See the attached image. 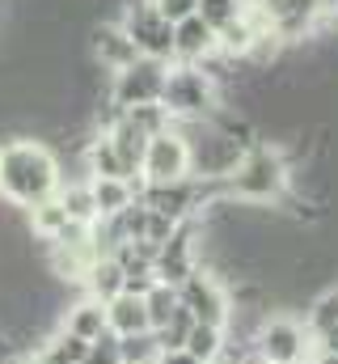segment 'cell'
I'll return each mask as SVG.
<instances>
[{"instance_id": "5", "label": "cell", "mask_w": 338, "mask_h": 364, "mask_svg": "<svg viewBox=\"0 0 338 364\" xmlns=\"http://www.w3.org/2000/svg\"><path fill=\"white\" fill-rule=\"evenodd\" d=\"M114 21L136 38V47H140L144 60H161V64L173 60V26L157 13L153 0H127Z\"/></svg>"}, {"instance_id": "17", "label": "cell", "mask_w": 338, "mask_h": 364, "mask_svg": "<svg viewBox=\"0 0 338 364\" xmlns=\"http://www.w3.org/2000/svg\"><path fill=\"white\" fill-rule=\"evenodd\" d=\"M224 348H229V335H224L220 326H203V322H195V331H190V339H186L182 352H190L195 360H203V364H220Z\"/></svg>"}, {"instance_id": "1", "label": "cell", "mask_w": 338, "mask_h": 364, "mask_svg": "<svg viewBox=\"0 0 338 364\" xmlns=\"http://www.w3.org/2000/svg\"><path fill=\"white\" fill-rule=\"evenodd\" d=\"M64 186V170L55 149L43 140H4L0 144V199L13 208L34 212L38 203L55 199Z\"/></svg>"}, {"instance_id": "25", "label": "cell", "mask_w": 338, "mask_h": 364, "mask_svg": "<svg viewBox=\"0 0 338 364\" xmlns=\"http://www.w3.org/2000/svg\"><path fill=\"white\" fill-rule=\"evenodd\" d=\"M84 364H123L119 335H114V331H106L102 339H93V343H89V356H84Z\"/></svg>"}, {"instance_id": "26", "label": "cell", "mask_w": 338, "mask_h": 364, "mask_svg": "<svg viewBox=\"0 0 338 364\" xmlns=\"http://www.w3.org/2000/svg\"><path fill=\"white\" fill-rule=\"evenodd\" d=\"M153 4H157V13L165 17L169 26H178V21H186V17L199 13V0H153Z\"/></svg>"}, {"instance_id": "12", "label": "cell", "mask_w": 338, "mask_h": 364, "mask_svg": "<svg viewBox=\"0 0 338 364\" xmlns=\"http://www.w3.org/2000/svg\"><path fill=\"white\" fill-rule=\"evenodd\" d=\"M102 136L114 144V153L127 161V170H131V174H140V166H144V153H148V140H153V136H148V132H140V127L127 119V110H123V119H114Z\"/></svg>"}, {"instance_id": "19", "label": "cell", "mask_w": 338, "mask_h": 364, "mask_svg": "<svg viewBox=\"0 0 338 364\" xmlns=\"http://www.w3.org/2000/svg\"><path fill=\"white\" fill-rule=\"evenodd\" d=\"M68 225H72V220H68V212H64L60 195H55V199H47V203H38V208L30 212V233H34L38 242H55Z\"/></svg>"}, {"instance_id": "24", "label": "cell", "mask_w": 338, "mask_h": 364, "mask_svg": "<svg viewBox=\"0 0 338 364\" xmlns=\"http://www.w3.org/2000/svg\"><path fill=\"white\" fill-rule=\"evenodd\" d=\"M246 13V0H199V17L220 34L224 26H233L237 17Z\"/></svg>"}, {"instance_id": "10", "label": "cell", "mask_w": 338, "mask_h": 364, "mask_svg": "<svg viewBox=\"0 0 338 364\" xmlns=\"http://www.w3.org/2000/svg\"><path fill=\"white\" fill-rule=\"evenodd\" d=\"M216 51H220L216 30H212L199 13L173 26V60H178V64H203V60L216 55Z\"/></svg>"}, {"instance_id": "14", "label": "cell", "mask_w": 338, "mask_h": 364, "mask_svg": "<svg viewBox=\"0 0 338 364\" xmlns=\"http://www.w3.org/2000/svg\"><path fill=\"white\" fill-rule=\"evenodd\" d=\"M106 326H110L119 339H123V335H144V331H153V326H148L144 296H131V292L114 296V301L106 305Z\"/></svg>"}, {"instance_id": "15", "label": "cell", "mask_w": 338, "mask_h": 364, "mask_svg": "<svg viewBox=\"0 0 338 364\" xmlns=\"http://www.w3.org/2000/svg\"><path fill=\"white\" fill-rule=\"evenodd\" d=\"M84 356H89V343L77 339V335H68V331H55V335L43 339L38 352H34L38 364H84Z\"/></svg>"}, {"instance_id": "31", "label": "cell", "mask_w": 338, "mask_h": 364, "mask_svg": "<svg viewBox=\"0 0 338 364\" xmlns=\"http://www.w3.org/2000/svg\"><path fill=\"white\" fill-rule=\"evenodd\" d=\"M317 9H322V13H330V17H338V0H317Z\"/></svg>"}, {"instance_id": "28", "label": "cell", "mask_w": 338, "mask_h": 364, "mask_svg": "<svg viewBox=\"0 0 338 364\" xmlns=\"http://www.w3.org/2000/svg\"><path fill=\"white\" fill-rule=\"evenodd\" d=\"M157 364H203V360H195L190 352H161V360Z\"/></svg>"}, {"instance_id": "6", "label": "cell", "mask_w": 338, "mask_h": 364, "mask_svg": "<svg viewBox=\"0 0 338 364\" xmlns=\"http://www.w3.org/2000/svg\"><path fill=\"white\" fill-rule=\"evenodd\" d=\"M178 301H182V309H190L195 322H203V326H220V331H224L229 318H233V292L216 279V272H207V267H199V272L178 288Z\"/></svg>"}, {"instance_id": "32", "label": "cell", "mask_w": 338, "mask_h": 364, "mask_svg": "<svg viewBox=\"0 0 338 364\" xmlns=\"http://www.w3.org/2000/svg\"><path fill=\"white\" fill-rule=\"evenodd\" d=\"M17 364H38V360H34V356H26V360H17Z\"/></svg>"}, {"instance_id": "22", "label": "cell", "mask_w": 338, "mask_h": 364, "mask_svg": "<svg viewBox=\"0 0 338 364\" xmlns=\"http://www.w3.org/2000/svg\"><path fill=\"white\" fill-rule=\"evenodd\" d=\"M190 331H195V314L178 305V314H173L165 326L157 331V339H161V352H182V348H186V339H190Z\"/></svg>"}, {"instance_id": "13", "label": "cell", "mask_w": 338, "mask_h": 364, "mask_svg": "<svg viewBox=\"0 0 338 364\" xmlns=\"http://www.w3.org/2000/svg\"><path fill=\"white\" fill-rule=\"evenodd\" d=\"M60 331L77 335V339H84V343L102 339V335L110 331V326H106V305H102V301H89V296L72 301V305L64 309V322H60Z\"/></svg>"}, {"instance_id": "3", "label": "cell", "mask_w": 338, "mask_h": 364, "mask_svg": "<svg viewBox=\"0 0 338 364\" xmlns=\"http://www.w3.org/2000/svg\"><path fill=\"white\" fill-rule=\"evenodd\" d=\"M161 106H165L178 123H199V119H212L216 114L220 90H216V81L199 64H178V68H169V77H165Z\"/></svg>"}, {"instance_id": "27", "label": "cell", "mask_w": 338, "mask_h": 364, "mask_svg": "<svg viewBox=\"0 0 338 364\" xmlns=\"http://www.w3.org/2000/svg\"><path fill=\"white\" fill-rule=\"evenodd\" d=\"M313 352H330V356H338V326L330 331V335H322V339H313Z\"/></svg>"}, {"instance_id": "2", "label": "cell", "mask_w": 338, "mask_h": 364, "mask_svg": "<svg viewBox=\"0 0 338 364\" xmlns=\"http://www.w3.org/2000/svg\"><path fill=\"white\" fill-rule=\"evenodd\" d=\"M292 191V161L283 157L279 144H250L246 157L237 161V170L224 178V195L233 203H283V195Z\"/></svg>"}, {"instance_id": "23", "label": "cell", "mask_w": 338, "mask_h": 364, "mask_svg": "<svg viewBox=\"0 0 338 364\" xmlns=\"http://www.w3.org/2000/svg\"><path fill=\"white\" fill-rule=\"evenodd\" d=\"M127 119H131L140 132H148V136H161V132H169V127L178 123V119L169 114L161 102H148V106H131V110H127Z\"/></svg>"}, {"instance_id": "18", "label": "cell", "mask_w": 338, "mask_h": 364, "mask_svg": "<svg viewBox=\"0 0 338 364\" xmlns=\"http://www.w3.org/2000/svg\"><path fill=\"white\" fill-rule=\"evenodd\" d=\"M305 326H309V335L313 339H322V335H330L338 326V284H330L326 292H317L313 301H309V314H305Z\"/></svg>"}, {"instance_id": "11", "label": "cell", "mask_w": 338, "mask_h": 364, "mask_svg": "<svg viewBox=\"0 0 338 364\" xmlns=\"http://www.w3.org/2000/svg\"><path fill=\"white\" fill-rule=\"evenodd\" d=\"M123 288H127V275H123V263L114 255H102L81 279V296L102 301V305H110L114 296H123Z\"/></svg>"}, {"instance_id": "16", "label": "cell", "mask_w": 338, "mask_h": 364, "mask_svg": "<svg viewBox=\"0 0 338 364\" xmlns=\"http://www.w3.org/2000/svg\"><path fill=\"white\" fill-rule=\"evenodd\" d=\"M60 203H64V212H68L72 225H97V220H102L89 182H64V186H60Z\"/></svg>"}, {"instance_id": "30", "label": "cell", "mask_w": 338, "mask_h": 364, "mask_svg": "<svg viewBox=\"0 0 338 364\" xmlns=\"http://www.w3.org/2000/svg\"><path fill=\"white\" fill-rule=\"evenodd\" d=\"M305 364H338V356H330V352H313Z\"/></svg>"}, {"instance_id": "9", "label": "cell", "mask_w": 338, "mask_h": 364, "mask_svg": "<svg viewBox=\"0 0 338 364\" xmlns=\"http://www.w3.org/2000/svg\"><path fill=\"white\" fill-rule=\"evenodd\" d=\"M89 51H93V60H97L102 68H110V77H119V73H127L136 60H144L140 47H136V38H131L119 21L93 26V30H89Z\"/></svg>"}, {"instance_id": "4", "label": "cell", "mask_w": 338, "mask_h": 364, "mask_svg": "<svg viewBox=\"0 0 338 364\" xmlns=\"http://www.w3.org/2000/svg\"><path fill=\"white\" fill-rule=\"evenodd\" d=\"M254 352L262 356V364H305L313 356V335L305 322L288 314H271L254 335Z\"/></svg>"}, {"instance_id": "21", "label": "cell", "mask_w": 338, "mask_h": 364, "mask_svg": "<svg viewBox=\"0 0 338 364\" xmlns=\"http://www.w3.org/2000/svg\"><path fill=\"white\" fill-rule=\"evenodd\" d=\"M178 305H182V301H178V288H173V284H157V288L144 296V309H148V326H153V331H161L169 318L178 314Z\"/></svg>"}, {"instance_id": "7", "label": "cell", "mask_w": 338, "mask_h": 364, "mask_svg": "<svg viewBox=\"0 0 338 364\" xmlns=\"http://www.w3.org/2000/svg\"><path fill=\"white\" fill-rule=\"evenodd\" d=\"M140 178L153 182V186H165V182H182L190 178V149L178 132V123L148 140V153H144V166H140Z\"/></svg>"}, {"instance_id": "29", "label": "cell", "mask_w": 338, "mask_h": 364, "mask_svg": "<svg viewBox=\"0 0 338 364\" xmlns=\"http://www.w3.org/2000/svg\"><path fill=\"white\" fill-rule=\"evenodd\" d=\"M254 9H262V13H266V17H271V13H275V9H279V4H283V0H250Z\"/></svg>"}, {"instance_id": "8", "label": "cell", "mask_w": 338, "mask_h": 364, "mask_svg": "<svg viewBox=\"0 0 338 364\" xmlns=\"http://www.w3.org/2000/svg\"><path fill=\"white\" fill-rule=\"evenodd\" d=\"M165 77H169V64H161V60H136L127 73H119V77L110 81V102L123 106V110L161 102Z\"/></svg>"}, {"instance_id": "20", "label": "cell", "mask_w": 338, "mask_h": 364, "mask_svg": "<svg viewBox=\"0 0 338 364\" xmlns=\"http://www.w3.org/2000/svg\"><path fill=\"white\" fill-rule=\"evenodd\" d=\"M119 352H123V364H157L161 360V339H157V331L123 335L119 339Z\"/></svg>"}]
</instances>
